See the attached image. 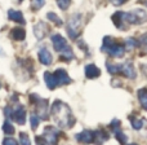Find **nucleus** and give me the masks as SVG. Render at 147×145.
<instances>
[{"instance_id":"obj_8","label":"nucleus","mask_w":147,"mask_h":145,"mask_svg":"<svg viewBox=\"0 0 147 145\" xmlns=\"http://www.w3.org/2000/svg\"><path fill=\"white\" fill-rule=\"evenodd\" d=\"M12 118L18 123V125H25L26 122V112H25V108L22 105H17V108L14 109L13 112Z\"/></svg>"},{"instance_id":"obj_30","label":"nucleus","mask_w":147,"mask_h":145,"mask_svg":"<svg viewBox=\"0 0 147 145\" xmlns=\"http://www.w3.org/2000/svg\"><path fill=\"white\" fill-rule=\"evenodd\" d=\"M57 5H58L62 10H66L70 5V0H57Z\"/></svg>"},{"instance_id":"obj_35","label":"nucleus","mask_w":147,"mask_h":145,"mask_svg":"<svg viewBox=\"0 0 147 145\" xmlns=\"http://www.w3.org/2000/svg\"><path fill=\"white\" fill-rule=\"evenodd\" d=\"M142 70H143V73H145L146 75H147V65H143V66H142Z\"/></svg>"},{"instance_id":"obj_19","label":"nucleus","mask_w":147,"mask_h":145,"mask_svg":"<svg viewBox=\"0 0 147 145\" xmlns=\"http://www.w3.org/2000/svg\"><path fill=\"white\" fill-rule=\"evenodd\" d=\"M138 99H140V102L143 106V109L147 110V88H142L138 91Z\"/></svg>"},{"instance_id":"obj_29","label":"nucleus","mask_w":147,"mask_h":145,"mask_svg":"<svg viewBox=\"0 0 147 145\" xmlns=\"http://www.w3.org/2000/svg\"><path fill=\"white\" fill-rule=\"evenodd\" d=\"M127 47H128V49L136 48V47H138V40H136L134 38H128L127 39Z\"/></svg>"},{"instance_id":"obj_14","label":"nucleus","mask_w":147,"mask_h":145,"mask_svg":"<svg viewBox=\"0 0 147 145\" xmlns=\"http://www.w3.org/2000/svg\"><path fill=\"white\" fill-rule=\"evenodd\" d=\"M34 31H35V36L38 39H43L48 33V26L44 22H39L38 25L34 26Z\"/></svg>"},{"instance_id":"obj_11","label":"nucleus","mask_w":147,"mask_h":145,"mask_svg":"<svg viewBox=\"0 0 147 145\" xmlns=\"http://www.w3.org/2000/svg\"><path fill=\"white\" fill-rule=\"evenodd\" d=\"M39 61L43 65H52V61H53V57H52L51 52L47 48H41L39 51Z\"/></svg>"},{"instance_id":"obj_5","label":"nucleus","mask_w":147,"mask_h":145,"mask_svg":"<svg viewBox=\"0 0 147 145\" xmlns=\"http://www.w3.org/2000/svg\"><path fill=\"white\" fill-rule=\"evenodd\" d=\"M52 43H53L54 49H56L57 52H59V53H62V52L70 49L69 46H67L66 39H65L62 35H59V34H56V35L52 36Z\"/></svg>"},{"instance_id":"obj_12","label":"nucleus","mask_w":147,"mask_h":145,"mask_svg":"<svg viewBox=\"0 0 147 145\" xmlns=\"http://www.w3.org/2000/svg\"><path fill=\"white\" fill-rule=\"evenodd\" d=\"M38 115L41 118V119H47L48 118V113H47V109H48V101L47 100H38Z\"/></svg>"},{"instance_id":"obj_13","label":"nucleus","mask_w":147,"mask_h":145,"mask_svg":"<svg viewBox=\"0 0 147 145\" xmlns=\"http://www.w3.org/2000/svg\"><path fill=\"white\" fill-rule=\"evenodd\" d=\"M85 75H86V78H89V79L98 78V76L101 75V70L94 64H89L85 66Z\"/></svg>"},{"instance_id":"obj_9","label":"nucleus","mask_w":147,"mask_h":145,"mask_svg":"<svg viewBox=\"0 0 147 145\" xmlns=\"http://www.w3.org/2000/svg\"><path fill=\"white\" fill-rule=\"evenodd\" d=\"M54 76L57 79L58 86H65V84H69L71 82V78L69 76L66 70H63V69H57L56 73H54Z\"/></svg>"},{"instance_id":"obj_24","label":"nucleus","mask_w":147,"mask_h":145,"mask_svg":"<svg viewBox=\"0 0 147 145\" xmlns=\"http://www.w3.org/2000/svg\"><path fill=\"white\" fill-rule=\"evenodd\" d=\"M30 122H31V128H32V130H36L38 126H39V123H40V118H39V115L32 114L30 117Z\"/></svg>"},{"instance_id":"obj_18","label":"nucleus","mask_w":147,"mask_h":145,"mask_svg":"<svg viewBox=\"0 0 147 145\" xmlns=\"http://www.w3.org/2000/svg\"><path fill=\"white\" fill-rule=\"evenodd\" d=\"M12 38L14 40H23L26 38V33L23 29H20V27H16L12 30Z\"/></svg>"},{"instance_id":"obj_31","label":"nucleus","mask_w":147,"mask_h":145,"mask_svg":"<svg viewBox=\"0 0 147 145\" xmlns=\"http://www.w3.org/2000/svg\"><path fill=\"white\" fill-rule=\"evenodd\" d=\"M3 145H18L17 140L13 138H5L4 140H3Z\"/></svg>"},{"instance_id":"obj_1","label":"nucleus","mask_w":147,"mask_h":145,"mask_svg":"<svg viewBox=\"0 0 147 145\" xmlns=\"http://www.w3.org/2000/svg\"><path fill=\"white\" fill-rule=\"evenodd\" d=\"M51 112H52L54 120H56V123L58 126H61V127L71 128L75 125V118L72 117L69 106L66 104H63L62 101H54V104L52 105Z\"/></svg>"},{"instance_id":"obj_23","label":"nucleus","mask_w":147,"mask_h":145,"mask_svg":"<svg viewBox=\"0 0 147 145\" xmlns=\"http://www.w3.org/2000/svg\"><path fill=\"white\" fill-rule=\"evenodd\" d=\"M47 18H48L49 21H52V22H54L56 25L62 26V20L58 17V16L54 14V13H52V12H51V13H48V14H47Z\"/></svg>"},{"instance_id":"obj_27","label":"nucleus","mask_w":147,"mask_h":145,"mask_svg":"<svg viewBox=\"0 0 147 145\" xmlns=\"http://www.w3.org/2000/svg\"><path fill=\"white\" fill-rule=\"evenodd\" d=\"M20 141H21V145H31L30 139H28V135L27 133H25V132L20 133Z\"/></svg>"},{"instance_id":"obj_36","label":"nucleus","mask_w":147,"mask_h":145,"mask_svg":"<svg viewBox=\"0 0 147 145\" xmlns=\"http://www.w3.org/2000/svg\"><path fill=\"white\" fill-rule=\"evenodd\" d=\"M140 1H142L143 4H146V5H147V0H140Z\"/></svg>"},{"instance_id":"obj_16","label":"nucleus","mask_w":147,"mask_h":145,"mask_svg":"<svg viewBox=\"0 0 147 145\" xmlns=\"http://www.w3.org/2000/svg\"><path fill=\"white\" fill-rule=\"evenodd\" d=\"M107 139H109V133L105 132L103 130L94 131V143L97 145H102Z\"/></svg>"},{"instance_id":"obj_4","label":"nucleus","mask_w":147,"mask_h":145,"mask_svg":"<svg viewBox=\"0 0 147 145\" xmlns=\"http://www.w3.org/2000/svg\"><path fill=\"white\" fill-rule=\"evenodd\" d=\"M80 18L81 16L80 14H74L70 17L69 20V26H67V33H69L70 38L71 39H75L76 36L79 35V29H80Z\"/></svg>"},{"instance_id":"obj_26","label":"nucleus","mask_w":147,"mask_h":145,"mask_svg":"<svg viewBox=\"0 0 147 145\" xmlns=\"http://www.w3.org/2000/svg\"><path fill=\"white\" fill-rule=\"evenodd\" d=\"M130 122H132V126L134 130H140V128H142V120L141 119H136L134 117H129Z\"/></svg>"},{"instance_id":"obj_7","label":"nucleus","mask_w":147,"mask_h":145,"mask_svg":"<svg viewBox=\"0 0 147 145\" xmlns=\"http://www.w3.org/2000/svg\"><path fill=\"white\" fill-rule=\"evenodd\" d=\"M76 140L83 144L94 143V132L93 131H89V130H84V131H81L80 133L76 135Z\"/></svg>"},{"instance_id":"obj_32","label":"nucleus","mask_w":147,"mask_h":145,"mask_svg":"<svg viewBox=\"0 0 147 145\" xmlns=\"http://www.w3.org/2000/svg\"><path fill=\"white\" fill-rule=\"evenodd\" d=\"M35 141H36V145H48V141H47V139L44 136H36Z\"/></svg>"},{"instance_id":"obj_25","label":"nucleus","mask_w":147,"mask_h":145,"mask_svg":"<svg viewBox=\"0 0 147 145\" xmlns=\"http://www.w3.org/2000/svg\"><path fill=\"white\" fill-rule=\"evenodd\" d=\"M107 70L110 74H117L120 73V65H114V64H106Z\"/></svg>"},{"instance_id":"obj_20","label":"nucleus","mask_w":147,"mask_h":145,"mask_svg":"<svg viewBox=\"0 0 147 145\" xmlns=\"http://www.w3.org/2000/svg\"><path fill=\"white\" fill-rule=\"evenodd\" d=\"M138 47H141V49H142V52H143L142 54L147 53V34H143L140 38V40H138Z\"/></svg>"},{"instance_id":"obj_6","label":"nucleus","mask_w":147,"mask_h":145,"mask_svg":"<svg viewBox=\"0 0 147 145\" xmlns=\"http://www.w3.org/2000/svg\"><path fill=\"white\" fill-rule=\"evenodd\" d=\"M43 136L47 139L48 144L56 145L57 140H58V130H57V128H54V127H52V126H48V127L45 128V131H44V135Z\"/></svg>"},{"instance_id":"obj_33","label":"nucleus","mask_w":147,"mask_h":145,"mask_svg":"<svg viewBox=\"0 0 147 145\" xmlns=\"http://www.w3.org/2000/svg\"><path fill=\"white\" fill-rule=\"evenodd\" d=\"M110 127H111L112 131L117 132V131H119V128H120V122H119L117 119H114V120L111 122V125H110Z\"/></svg>"},{"instance_id":"obj_22","label":"nucleus","mask_w":147,"mask_h":145,"mask_svg":"<svg viewBox=\"0 0 147 145\" xmlns=\"http://www.w3.org/2000/svg\"><path fill=\"white\" fill-rule=\"evenodd\" d=\"M3 131H4L7 135H13V133L16 132L14 127H13V126L10 125V122H8V120H5V122H4V126H3Z\"/></svg>"},{"instance_id":"obj_3","label":"nucleus","mask_w":147,"mask_h":145,"mask_svg":"<svg viewBox=\"0 0 147 145\" xmlns=\"http://www.w3.org/2000/svg\"><path fill=\"white\" fill-rule=\"evenodd\" d=\"M124 21L132 25H140V23H145L147 21V13L142 9H136L132 12L124 13Z\"/></svg>"},{"instance_id":"obj_15","label":"nucleus","mask_w":147,"mask_h":145,"mask_svg":"<svg viewBox=\"0 0 147 145\" xmlns=\"http://www.w3.org/2000/svg\"><path fill=\"white\" fill-rule=\"evenodd\" d=\"M8 16H9V18H10L12 21H14V22H18V23H21V25L26 23V22H25V18H23L22 12H20V10H13V9H10L9 12H8Z\"/></svg>"},{"instance_id":"obj_17","label":"nucleus","mask_w":147,"mask_h":145,"mask_svg":"<svg viewBox=\"0 0 147 145\" xmlns=\"http://www.w3.org/2000/svg\"><path fill=\"white\" fill-rule=\"evenodd\" d=\"M44 79H45V83H47V86H48L49 89H54L57 86H58V83H57V79H56V76H54V74L47 71L45 74H44Z\"/></svg>"},{"instance_id":"obj_10","label":"nucleus","mask_w":147,"mask_h":145,"mask_svg":"<svg viewBox=\"0 0 147 145\" xmlns=\"http://www.w3.org/2000/svg\"><path fill=\"white\" fill-rule=\"evenodd\" d=\"M120 73H123L127 78H129V79H134L136 76H137L136 69H134V66H133L132 62H125V64L120 65Z\"/></svg>"},{"instance_id":"obj_21","label":"nucleus","mask_w":147,"mask_h":145,"mask_svg":"<svg viewBox=\"0 0 147 145\" xmlns=\"http://www.w3.org/2000/svg\"><path fill=\"white\" fill-rule=\"evenodd\" d=\"M72 59H74V53H72L71 49H67V51L62 52L61 56H59V60H62V61H67V62L71 61Z\"/></svg>"},{"instance_id":"obj_37","label":"nucleus","mask_w":147,"mask_h":145,"mask_svg":"<svg viewBox=\"0 0 147 145\" xmlns=\"http://www.w3.org/2000/svg\"><path fill=\"white\" fill-rule=\"evenodd\" d=\"M130 145H137V144H130Z\"/></svg>"},{"instance_id":"obj_28","label":"nucleus","mask_w":147,"mask_h":145,"mask_svg":"<svg viewBox=\"0 0 147 145\" xmlns=\"http://www.w3.org/2000/svg\"><path fill=\"white\" fill-rule=\"evenodd\" d=\"M116 138H117V140H119V143L121 144V145H125V144H127V141H128V136H127V135H124V133H123L121 131H117V132H116Z\"/></svg>"},{"instance_id":"obj_2","label":"nucleus","mask_w":147,"mask_h":145,"mask_svg":"<svg viewBox=\"0 0 147 145\" xmlns=\"http://www.w3.org/2000/svg\"><path fill=\"white\" fill-rule=\"evenodd\" d=\"M102 51H106L110 56L112 57H123L125 52V47L123 44L115 43V40L110 36H106L103 39V46H102Z\"/></svg>"},{"instance_id":"obj_38","label":"nucleus","mask_w":147,"mask_h":145,"mask_svg":"<svg viewBox=\"0 0 147 145\" xmlns=\"http://www.w3.org/2000/svg\"><path fill=\"white\" fill-rule=\"evenodd\" d=\"M20 1H22V0H20Z\"/></svg>"},{"instance_id":"obj_34","label":"nucleus","mask_w":147,"mask_h":145,"mask_svg":"<svg viewBox=\"0 0 147 145\" xmlns=\"http://www.w3.org/2000/svg\"><path fill=\"white\" fill-rule=\"evenodd\" d=\"M110 1L114 5H121V4H124V3H127L128 0H110Z\"/></svg>"}]
</instances>
